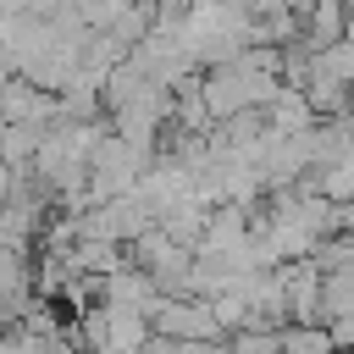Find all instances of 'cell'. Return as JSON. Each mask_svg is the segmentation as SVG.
I'll use <instances>...</instances> for the list:
<instances>
[{
  "label": "cell",
  "instance_id": "3957f363",
  "mask_svg": "<svg viewBox=\"0 0 354 354\" xmlns=\"http://www.w3.org/2000/svg\"><path fill=\"white\" fill-rule=\"evenodd\" d=\"M144 343H149V315L127 304H105V337L94 354H138Z\"/></svg>",
  "mask_w": 354,
  "mask_h": 354
},
{
  "label": "cell",
  "instance_id": "277c9868",
  "mask_svg": "<svg viewBox=\"0 0 354 354\" xmlns=\"http://www.w3.org/2000/svg\"><path fill=\"white\" fill-rule=\"evenodd\" d=\"M277 354H332L326 326H277Z\"/></svg>",
  "mask_w": 354,
  "mask_h": 354
},
{
  "label": "cell",
  "instance_id": "5b68a950",
  "mask_svg": "<svg viewBox=\"0 0 354 354\" xmlns=\"http://www.w3.org/2000/svg\"><path fill=\"white\" fill-rule=\"evenodd\" d=\"M166 354H227V343H221V337H183V343H171Z\"/></svg>",
  "mask_w": 354,
  "mask_h": 354
},
{
  "label": "cell",
  "instance_id": "7a4b0ae2",
  "mask_svg": "<svg viewBox=\"0 0 354 354\" xmlns=\"http://www.w3.org/2000/svg\"><path fill=\"white\" fill-rule=\"evenodd\" d=\"M94 299H100V304H127V310H144V315H149V310H155V299H160V288H155L138 266H127V260H122L116 271H105V277H100Z\"/></svg>",
  "mask_w": 354,
  "mask_h": 354
},
{
  "label": "cell",
  "instance_id": "6da1fadb",
  "mask_svg": "<svg viewBox=\"0 0 354 354\" xmlns=\"http://www.w3.org/2000/svg\"><path fill=\"white\" fill-rule=\"evenodd\" d=\"M0 122H22V127H50V122H55V94L11 72V77L0 83Z\"/></svg>",
  "mask_w": 354,
  "mask_h": 354
}]
</instances>
